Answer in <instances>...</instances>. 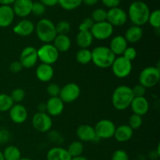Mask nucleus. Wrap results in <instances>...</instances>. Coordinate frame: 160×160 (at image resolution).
<instances>
[{
	"instance_id": "47",
	"label": "nucleus",
	"mask_w": 160,
	"mask_h": 160,
	"mask_svg": "<svg viewBox=\"0 0 160 160\" xmlns=\"http://www.w3.org/2000/svg\"><path fill=\"white\" fill-rule=\"evenodd\" d=\"M45 6H54L58 4V0H40Z\"/></svg>"
},
{
	"instance_id": "28",
	"label": "nucleus",
	"mask_w": 160,
	"mask_h": 160,
	"mask_svg": "<svg viewBox=\"0 0 160 160\" xmlns=\"http://www.w3.org/2000/svg\"><path fill=\"white\" fill-rule=\"evenodd\" d=\"M77 62L81 65H87L92 62V51L88 48H81L76 53Z\"/></svg>"
},
{
	"instance_id": "23",
	"label": "nucleus",
	"mask_w": 160,
	"mask_h": 160,
	"mask_svg": "<svg viewBox=\"0 0 160 160\" xmlns=\"http://www.w3.org/2000/svg\"><path fill=\"white\" fill-rule=\"evenodd\" d=\"M134 134V131L128 124L120 125L116 128L113 138L120 143H124L131 140Z\"/></svg>"
},
{
	"instance_id": "48",
	"label": "nucleus",
	"mask_w": 160,
	"mask_h": 160,
	"mask_svg": "<svg viewBox=\"0 0 160 160\" xmlns=\"http://www.w3.org/2000/svg\"><path fill=\"white\" fill-rule=\"evenodd\" d=\"M82 1H83V3H84V4L87 5V6H94V5L97 4L99 0H82Z\"/></svg>"
},
{
	"instance_id": "13",
	"label": "nucleus",
	"mask_w": 160,
	"mask_h": 160,
	"mask_svg": "<svg viewBox=\"0 0 160 160\" xmlns=\"http://www.w3.org/2000/svg\"><path fill=\"white\" fill-rule=\"evenodd\" d=\"M128 20V13L120 7L109 9L107 11L106 21L112 27H121L127 23Z\"/></svg>"
},
{
	"instance_id": "39",
	"label": "nucleus",
	"mask_w": 160,
	"mask_h": 160,
	"mask_svg": "<svg viewBox=\"0 0 160 160\" xmlns=\"http://www.w3.org/2000/svg\"><path fill=\"white\" fill-rule=\"evenodd\" d=\"M48 133V139L52 143L56 144H62L63 142V138L56 131H51L50 130Z\"/></svg>"
},
{
	"instance_id": "35",
	"label": "nucleus",
	"mask_w": 160,
	"mask_h": 160,
	"mask_svg": "<svg viewBox=\"0 0 160 160\" xmlns=\"http://www.w3.org/2000/svg\"><path fill=\"white\" fill-rule=\"evenodd\" d=\"M142 123H143V120H142V117L136 114L133 113L132 115L130 117L129 120H128V126L134 131V130H138L142 127Z\"/></svg>"
},
{
	"instance_id": "19",
	"label": "nucleus",
	"mask_w": 160,
	"mask_h": 160,
	"mask_svg": "<svg viewBox=\"0 0 160 160\" xmlns=\"http://www.w3.org/2000/svg\"><path fill=\"white\" fill-rule=\"evenodd\" d=\"M34 29L35 25L31 20L23 19L13 27V32L20 37H28L33 34Z\"/></svg>"
},
{
	"instance_id": "2",
	"label": "nucleus",
	"mask_w": 160,
	"mask_h": 160,
	"mask_svg": "<svg viewBox=\"0 0 160 160\" xmlns=\"http://www.w3.org/2000/svg\"><path fill=\"white\" fill-rule=\"evenodd\" d=\"M134 98L131 88L127 85H120L112 92V104L117 110H125L130 107Z\"/></svg>"
},
{
	"instance_id": "50",
	"label": "nucleus",
	"mask_w": 160,
	"mask_h": 160,
	"mask_svg": "<svg viewBox=\"0 0 160 160\" xmlns=\"http://www.w3.org/2000/svg\"><path fill=\"white\" fill-rule=\"evenodd\" d=\"M38 112H46V105H45V103H40L38 105Z\"/></svg>"
},
{
	"instance_id": "10",
	"label": "nucleus",
	"mask_w": 160,
	"mask_h": 160,
	"mask_svg": "<svg viewBox=\"0 0 160 160\" xmlns=\"http://www.w3.org/2000/svg\"><path fill=\"white\" fill-rule=\"evenodd\" d=\"M90 32L93 38L99 41L109 39L113 34V27L107 21L95 23L91 29Z\"/></svg>"
},
{
	"instance_id": "16",
	"label": "nucleus",
	"mask_w": 160,
	"mask_h": 160,
	"mask_svg": "<svg viewBox=\"0 0 160 160\" xmlns=\"http://www.w3.org/2000/svg\"><path fill=\"white\" fill-rule=\"evenodd\" d=\"M32 5V0H16L12 8L15 16L24 18L31 13Z\"/></svg>"
},
{
	"instance_id": "18",
	"label": "nucleus",
	"mask_w": 160,
	"mask_h": 160,
	"mask_svg": "<svg viewBox=\"0 0 160 160\" xmlns=\"http://www.w3.org/2000/svg\"><path fill=\"white\" fill-rule=\"evenodd\" d=\"M130 107L133 113L143 117L145 114L148 113V109H149V103L145 96L134 97V99L131 102Z\"/></svg>"
},
{
	"instance_id": "34",
	"label": "nucleus",
	"mask_w": 160,
	"mask_h": 160,
	"mask_svg": "<svg viewBox=\"0 0 160 160\" xmlns=\"http://www.w3.org/2000/svg\"><path fill=\"white\" fill-rule=\"evenodd\" d=\"M148 22L149 23L150 26L156 29H159L160 28V10L156 9V10L150 12L149 17H148Z\"/></svg>"
},
{
	"instance_id": "5",
	"label": "nucleus",
	"mask_w": 160,
	"mask_h": 160,
	"mask_svg": "<svg viewBox=\"0 0 160 160\" xmlns=\"http://www.w3.org/2000/svg\"><path fill=\"white\" fill-rule=\"evenodd\" d=\"M160 79V70L159 67H147L141 71L138 77L139 84L145 88L155 87Z\"/></svg>"
},
{
	"instance_id": "22",
	"label": "nucleus",
	"mask_w": 160,
	"mask_h": 160,
	"mask_svg": "<svg viewBox=\"0 0 160 160\" xmlns=\"http://www.w3.org/2000/svg\"><path fill=\"white\" fill-rule=\"evenodd\" d=\"M15 17L12 8L10 6H0V28H7L12 23Z\"/></svg>"
},
{
	"instance_id": "30",
	"label": "nucleus",
	"mask_w": 160,
	"mask_h": 160,
	"mask_svg": "<svg viewBox=\"0 0 160 160\" xmlns=\"http://www.w3.org/2000/svg\"><path fill=\"white\" fill-rule=\"evenodd\" d=\"M84 146L83 142H80V141H74L70 144L67 150L70 156H71V158H73L81 156L83 152H84Z\"/></svg>"
},
{
	"instance_id": "21",
	"label": "nucleus",
	"mask_w": 160,
	"mask_h": 160,
	"mask_svg": "<svg viewBox=\"0 0 160 160\" xmlns=\"http://www.w3.org/2000/svg\"><path fill=\"white\" fill-rule=\"evenodd\" d=\"M35 74L38 79L42 82H48L54 77V69L52 68V65L41 63L36 68Z\"/></svg>"
},
{
	"instance_id": "43",
	"label": "nucleus",
	"mask_w": 160,
	"mask_h": 160,
	"mask_svg": "<svg viewBox=\"0 0 160 160\" xmlns=\"http://www.w3.org/2000/svg\"><path fill=\"white\" fill-rule=\"evenodd\" d=\"M112 160H129V156L123 149H117L112 153Z\"/></svg>"
},
{
	"instance_id": "4",
	"label": "nucleus",
	"mask_w": 160,
	"mask_h": 160,
	"mask_svg": "<svg viewBox=\"0 0 160 160\" xmlns=\"http://www.w3.org/2000/svg\"><path fill=\"white\" fill-rule=\"evenodd\" d=\"M34 31L38 38L45 44L52 43L57 35L56 24H54L52 20L46 18L41 19L38 22Z\"/></svg>"
},
{
	"instance_id": "14",
	"label": "nucleus",
	"mask_w": 160,
	"mask_h": 160,
	"mask_svg": "<svg viewBox=\"0 0 160 160\" xmlns=\"http://www.w3.org/2000/svg\"><path fill=\"white\" fill-rule=\"evenodd\" d=\"M76 134L78 141L81 142H94L99 140L97 138L94 128L89 124L80 125L77 129Z\"/></svg>"
},
{
	"instance_id": "11",
	"label": "nucleus",
	"mask_w": 160,
	"mask_h": 160,
	"mask_svg": "<svg viewBox=\"0 0 160 160\" xmlns=\"http://www.w3.org/2000/svg\"><path fill=\"white\" fill-rule=\"evenodd\" d=\"M81 95V88L75 83H69L61 88L59 97L64 103H71L76 101Z\"/></svg>"
},
{
	"instance_id": "25",
	"label": "nucleus",
	"mask_w": 160,
	"mask_h": 160,
	"mask_svg": "<svg viewBox=\"0 0 160 160\" xmlns=\"http://www.w3.org/2000/svg\"><path fill=\"white\" fill-rule=\"evenodd\" d=\"M52 42L59 52H66L71 47V40L67 34H57Z\"/></svg>"
},
{
	"instance_id": "33",
	"label": "nucleus",
	"mask_w": 160,
	"mask_h": 160,
	"mask_svg": "<svg viewBox=\"0 0 160 160\" xmlns=\"http://www.w3.org/2000/svg\"><path fill=\"white\" fill-rule=\"evenodd\" d=\"M91 18L93 20L94 23H100V22L106 21V19H107V11L105 10L104 9H102V8L95 9L92 12Z\"/></svg>"
},
{
	"instance_id": "7",
	"label": "nucleus",
	"mask_w": 160,
	"mask_h": 160,
	"mask_svg": "<svg viewBox=\"0 0 160 160\" xmlns=\"http://www.w3.org/2000/svg\"><path fill=\"white\" fill-rule=\"evenodd\" d=\"M38 57L42 63L52 65L59 59V52L52 43L44 44L37 49Z\"/></svg>"
},
{
	"instance_id": "17",
	"label": "nucleus",
	"mask_w": 160,
	"mask_h": 160,
	"mask_svg": "<svg viewBox=\"0 0 160 160\" xmlns=\"http://www.w3.org/2000/svg\"><path fill=\"white\" fill-rule=\"evenodd\" d=\"M46 112L50 117H58L64 110V102L59 97H50L45 103Z\"/></svg>"
},
{
	"instance_id": "15",
	"label": "nucleus",
	"mask_w": 160,
	"mask_h": 160,
	"mask_svg": "<svg viewBox=\"0 0 160 160\" xmlns=\"http://www.w3.org/2000/svg\"><path fill=\"white\" fill-rule=\"evenodd\" d=\"M10 120L16 124L23 123L28 117V112L25 106L20 103H15L9 111Z\"/></svg>"
},
{
	"instance_id": "37",
	"label": "nucleus",
	"mask_w": 160,
	"mask_h": 160,
	"mask_svg": "<svg viewBox=\"0 0 160 160\" xmlns=\"http://www.w3.org/2000/svg\"><path fill=\"white\" fill-rule=\"evenodd\" d=\"M71 26L68 21L61 20L56 24V30L57 34H67L70 31Z\"/></svg>"
},
{
	"instance_id": "44",
	"label": "nucleus",
	"mask_w": 160,
	"mask_h": 160,
	"mask_svg": "<svg viewBox=\"0 0 160 160\" xmlns=\"http://www.w3.org/2000/svg\"><path fill=\"white\" fill-rule=\"evenodd\" d=\"M131 89H132V92L134 97H143L145 96V92H146V88L141 85L140 84L134 86L133 88H131Z\"/></svg>"
},
{
	"instance_id": "3",
	"label": "nucleus",
	"mask_w": 160,
	"mask_h": 160,
	"mask_svg": "<svg viewBox=\"0 0 160 160\" xmlns=\"http://www.w3.org/2000/svg\"><path fill=\"white\" fill-rule=\"evenodd\" d=\"M117 56L112 52L109 47L98 46L92 51V62L101 69L111 67Z\"/></svg>"
},
{
	"instance_id": "6",
	"label": "nucleus",
	"mask_w": 160,
	"mask_h": 160,
	"mask_svg": "<svg viewBox=\"0 0 160 160\" xmlns=\"http://www.w3.org/2000/svg\"><path fill=\"white\" fill-rule=\"evenodd\" d=\"M111 68L114 76L123 79L131 74L132 71V62L125 59L123 56H117L112 62Z\"/></svg>"
},
{
	"instance_id": "54",
	"label": "nucleus",
	"mask_w": 160,
	"mask_h": 160,
	"mask_svg": "<svg viewBox=\"0 0 160 160\" xmlns=\"http://www.w3.org/2000/svg\"><path fill=\"white\" fill-rule=\"evenodd\" d=\"M139 1H144V0H139Z\"/></svg>"
},
{
	"instance_id": "51",
	"label": "nucleus",
	"mask_w": 160,
	"mask_h": 160,
	"mask_svg": "<svg viewBox=\"0 0 160 160\" xmlns=\"http://www.w3.org/2000/svg\"><path fill=\"white\" fill-rule=\"evenodd\" d=\"M71 160H88V159L86 157H84V156H78V157L72 158Z\"/></svg>"
},
{
	"instance_id": "27",
	"label": "nucleus",
	"mask_w": 160,
	"mask_h": 160,
	"mask_svg": "<svg viewBox=\"0 0 160 160\" xmlns=\"http://www.w3.org/2000/svg\"><path fill=\"white\" fill-rule=\"evenodd\" d=\"M93 40L90 31H79L77 34L76 43L81 48H88L92 45Z\"/></svg>"
},
{
	"instance_id": "32",
	"label": "nucleus",
	"mask_w": 160,
	"mask_h": 160,
	"mask_svg": "<svg viewBox=\"0 0 160 160\" xmlns=\"http://www.w3.org/2000/svg\"><path fill=\"white\" fill-rule=\"evenodd\" d=\"M83 3L82 0H58V4L67 11L78 9Z\"/></svg>"
},
{
	"instance_id": "53",
	"label": "nucleus",
	"mask_w": 160,
	"mask_h": 160,
	"mask_svg": "<svg viewBox=\"0 0 160 160\" xmlns=\"http://www.w3.org/2000/svg\"><path fill=\"white\" fill-rule=\"evenodd\" d=\"M19 160H32V159H29V158H20Z\"/></svg>"
},
{
	"instance_id": "38",
	"label": "nucleus",
	"mask_w": 160,
	"mask_h": 160,
	"mask_svg": "<svg viewBox=\"0 0 160 160\" xmlns=\"http://www.w3.org/2000/svg\"><path fill=\"white\" fill-rule=\"evenodd\" d=\"M45 12V6L42 4L41 2H33L32 9H31V13L34 16L40 17L43 15Z\"/></svg>"
},
{
	"instance_id": "49",
	"label": "nucleus",
	"mask_w": 160,
	"mask_h": 160,
	"mask_svg": "<svg viewBox=\"0 0 160 160\" xmlns=\"http://www.w3.org/2000/svg\"><path fill=\"white\" fill-rule=\"evenodd\" d=\"M16 0H0V4L2 6H10L11 4H13Z\"/></svg>"
},
{
	"instance_id": "36",
	"label": "nucleus",
	"mask_w": 160,
	"mask_h": 160,
	"mask_svg": "<svg viewBox=\"0 0 160 160\" xmlns=\"http://www.w3.org/2000/svg\"><path fill=\"white\" fill-rule=\"evenodd\" d=\"M9 95H10L11 98L15 104V103H20L21 102H23L26 93H25V91L23 89L18 88L13 89Z\"/></svg>"
},
{
	"instance_id": "29",
	"label": "nucleus",
	"mask_w": 160,
	"mask_h": 160,
	"mask_svg": "<svg viewBox=\"0 0 160 160\" xmlns=\"http://www.w3.org/2000/svg\"><path fill=\"white\" fill-rule=\"evenodd\" d=\"M2 153L5 160H19L21 158V152L15 145L6 147Z\"/></svg>"
},
{
	"instance_id": "46",
	"label": "nucleus",
	"mask_w": 160,
	"mask_h": 160,
	"mask_svg": "<svg viewBox=\"0 0 160 160\" xmlns=\"http://www.w3.org/2000/svg\"><path fill=\"white\" fill-rule=\"evenodd\" d=\"M101 1L105 6L112 9V8L118 7L121 0H101Z\"/></svg>"
},
{
	"instance_id": "40",
	"label": "nucleus",
	"mask_w": 160,
	"mask_h": 160,
	"mask_svg": "<svg viewBox=\"0 0 160 160\" xmlns=\"http://www.w3.org/2000/svg\"><path fill=\"white\" fill-rule=\"evenodd\" d=\"M60 86L56 83H51L48 85L46 88V92L50 97H59L60 92Z\"/></svg>"
},
{
	"instance_id": "8",
	"label": "nucleus",
	"mask_w": 160,
	"mask_h": 160,
	"mask_svg": "<svg viewBox=\"0 0 160 160\" xmlns=\"http://www.w3.org/2000/svg\"><path fill=\"white\" fill-rule=\"evenodd\" d=\"M116 128L117 127L112 120L103 119L97 122L94 129H95L97 138L99 140L101 139L106 140V139H110L113 138Z\"/></svg>"
},
{
	"instance_id": "12",
	"label": "nucleus",
	"mask_w": 160,
	"mask_h": 160,
	"mask_svg": "<svg viewBox=\"0 0 160 160\" xmlns=\"http://www.w3.org/2000/svg\"><path fill=\"white\" fill-rule=\"evenodd\" d=\"M38 60L37 48L33 46H27L21 51L20 55V62L23 68H33Z\"/></svg>"
},
{
	"instance_id": "26",
	"label": "nucleus",
	"mask_w": 160,
	"mask_h": 160,
	"mask_svg": "<svg viewBox=\"0 0 160 160\" xmlns=\"http://www.w3.org/2000/svg\"><path fill=\"white\" fill-rule=\"evenodd\" d=\"M123 37L128 43H137L143 37V30L142 27L133 25L127 30Z\"/></svg>"
},
{
	"instance_id": "45",
	"label": "nucleus",
	"mask_w": 160,
	"mask_h": 160,
	"mask_svg": "<svg viewBox=\"0 0 160 160\" xmlns=\"http://www.w3.org/2000/svg\"><path fill=\"white\" fill-rule=\"evenodd\" d=\"M9 70H10L12 73H17L19 72H20L23 69V67H22L21 63L20 62V61H13L10 63L9 67Z\"/></svg>"
},
{
	"instance_id": "1",
	"label": "nucleus",
	"mask_w": 160,
	"mask_h": 160,
	"mask_svg": "<svg viewBox=\"0 0 160 160\" xmlns=\"http://www.w3.org/2000/svg\"><path fill=\"white\" fill-rule=\"evenodd\" d=\"M150 9L148 5L143 1H134L130 5L128 17L135 26L142 27L148 23Z\"/></svg>"
},
{
	"instance_id": "20",
	"label": "nucleus",
	"mask_w": 160,
	"mask_h": 160,
	"mask_svg": "<svg viewBox=\"0 0 160 160\" xmlns=\"http://www.w3.org/2000/svg\"><path fill=\"white\" fill-rule=\"evenodd\" d=\"M128 46V43L122 35H117L112 38L109 43V49L116 56H121Z\"/></svg>"
},
{
	"instance_id": "9",
	"label": "nucleus",
	"mask_w": 160,
	"mask_h": 160,
	"mask_svg": "<svg viewBox=\"0 0 160 160\" xmlns=\"http://www.w3.org/2000/svg\"><path fill=\"white\" fill-rule=\"evenodd\" d=\"M31 123L35 131L40 133H47L52 129V120L47 112H38L33 116Z\"/></svg>"
},
{
	"instance_id": "41",
	"label": "nucleus",
	"mask_w": 160,
	"mask_h": 160,
	"mask_svg": "<svg viewBox=\"0 0 160 160\" xmlns=\"http://www.w3.org/2000/svg\"><path fill=\"white\" fill-rule=\"evenodd\" d=\"M94 23H95L91 17H87L80 23L79 27H78L79 31H90Z\"/></svg>"
},
{
	"instance_id": "24",
	"label": "nucleus",
	"mask_w": 160,
	"mask_h": 160,
	"mask_svg": "<svg viewBox=\"0 0 160 160\" xmlns=\"http://www.w3.org/2000/svg\"><path fill=\"white\" fill-rule=\"evenodd\" d=\"M46 159L47 160H71L72 158L66 148L56 146L48 150Z\"/></svg>"
},
{
	"instance_id": "42",
	"label": "nucleus",
	"mask_w": 160,
	"mask_h": 160,
	"mask_svg": "<svg viewBox=\"0 0 160 160\" xmlns=\"http://www.w3.org/2000/svg\"><path fill=\"white\" fill-rule=\"evenodd\" d=\"M122 56H123L125 59H127L128 60L131 62V61L135 59L136 57H137V51H136V49L134 47L128 46V48L123 52Z\"/></svg>"
},
{
	"instance_id": "31",
	"label": "nucleus",
	"mask_w": 160,
	"mask_h": 160,
	"mask_svg": "<svg viewBox=\"0 0 160 160\" xmlns=\"http://www.w3.org/2000/svg\"><path fill=\"white\" fill-rule=\"evenodd\" d=\"M14 105L10 95L5 93L0 94V112H9Z\"/></svg>"
},
{
	"instance_id": "52",
	"label": "nucleus",
	"mask_w": 160,
	"mask_h": 160,
	"mask_svg": "<svg viewBox=\"0 0 160 160\" xmlns=\"http://www.w3.org/2000/svg\"><path fill=\"white\" fill-rule=\"evenodd\" d=\"M0 160H5L2 152H1V151H0Z\"/></svg>"
}]
</instances>
